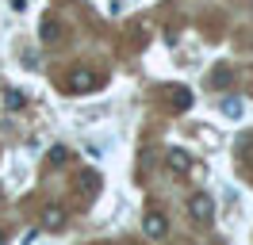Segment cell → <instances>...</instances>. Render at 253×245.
Returning <instances> with one entry per match:
<instances>
[{
    "label": "cell",
    "mask_w": 253,
    "mask_h": 245,
    "mask_svg": "<svg viewBox=\"0 0 253 245\" xmlns=\"http://www.w3.org/2000/svg\"><path fill=\"white\" fill-rule=\"evenodd\" d=\"M69 88L73 92H92V88H100V77H96L92 69H77V73L69 77Z\"/></svg>",
    "instance_id": "277c9868"
},
{
    "label": "cell",
    "mask_w": 253,
    "mask_h": 245,
    "mask_svg": "<svg viewBox=\"0 0 253 245\" xmlns=\"http://www.w3.org/2000/svg\"><path fill=\"white\" fill-rule=\"evenodd\" d=\"M4 242H8V234H4V230H0V245H4Z\"/></svg>",
    "instance_id": "8fae6325"
},
{
    "label": "cell",
    "mask_w": 253,
    "mask_h": 245,
    "mask_svg": "<svg viewBox=\"0 0 253 245\" xmlns=\"http://www.w3.org/2000/svg\"><path fill=\"white\" fill-rule=\"evenodd\" d=\"M188 214H192V222L211 226V218H215V199L207 196V192H196V196H188Z\"/></svg>",
    "instance_id": "6da1fadb"
},
{
    "label": "cell",
    "mask_w": 253,
    "mask_h": 245,
    "mask_svg": "<svg viewBox=\"0 0 253 245\" xmlns=\"http://www.w3.org/2000/svg\"><path fill=\"white\" fill-rule=\"evenodd\" d=\"M65 157H69V150H65V146H50V153H46L50 165H65Z\"/></svg>",
    "instance_id": "30bf717a"
},
{
    "label": "cell",
    "mask_w": 253,
    "mask_h": 245,
    "mask_svg": "<svg viewBox=\"0 0 253 245\" xmlns=\"http://www.w3.org/2000/svg\"><path fill=\"white\" fill-rule=\"evenodd\" d=\"M219 111L226 115V119H242V115H246V100H238V96H226V100L219 104Z\"/></svg>",
    "instance_id": "5b68a950"
},
{
    "label": "cell",
    "mask_w": 253,
    "mask_h": 245,
    "mask_svg": "<svg viewBox=\"0 0 253 245\" xmlns=\"http://www.w3.org/2000/svg\"><path fill=\"white\" fill-rule=\"evenodd\" d=\"M42 226L46 230H62L65 226V211L62 207H46V211H42Z\"/></svg>",
    "instance_id": "8992f818"
},
{
    "label": "cell",
    "mask_w": 253,
    "mask_h": 245,
    "mask_svg": "<svg viewBox=\"0 0 253 245\" xmlns=\"http://www.w3.org/2000/svg\"><path fill=\"white\" fill-rule=\"evenodd\" d=\"M23 104H27L23 88H8V92H4V107H8V111H19Z\"/></svg>",
    "instance_id": "52a82bcc"
},
{
    "label": "cell",
    "mask_w": 253,
    "mask_h": 245,
    "mask_svg": "<svg viewBox=\"0 0 253 245\" xmlns=\"http://www.w3.org/2000/svg\"><path fill=\"white\" fill-rule=\"evenodd\" d=\"M173 107H176V111H188V107H192V92H188V88H176Z\"/></svg>",
    "instance_id": "9c48e42d"
},
{
    "label": "cell",
    "mask_w": 253,
    "mask_h": 245,
    "mask_svg": "<svg viewBox=\"0 0 253 245\" xmlns=\"http://www.w3.org/2000/svg\"><path fill=\"white\" fill-rule=\"evenodd\" d=\"M142 234L146 238H165L169 234V222H165V214H158V211H150V214H142Z\"/></svg>",
    "instance_id": "7a4b0ae2"
},
{
    "label": "cell",
    "mask_w": 253,
    "mask_h": 245,
    "mask_svg": "<svg viewBox=\"0 0 253 245\" xmlns=\"http://www.w3.org/2000/svg\"><path fill=\"white\" fill-rule=\"evenodd\" d=\"M39 39H42V42H58V39H62V31H58V23H42V31H39Z\"/></svg>",
    "instance_id": "ba28073f"
},
{
    "label": "cell",
    "mask_w": 253,
    "mask_h": 245,
    "mask_svg": "<svg viewBox=\"0 0 253 245\" xmlns=\"http://www.w3.org/2000/svg\"><path fill=\"white\" fill-rule=\"evenodd\" d=\"M165 165L173 168L176 176H188V172H192V153L188 150H169V153H165Z\"/></svg>",
    "instance_id": "3957f363"
}]
</instances>
